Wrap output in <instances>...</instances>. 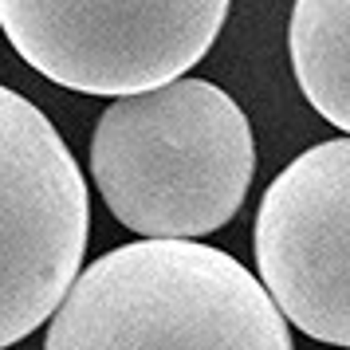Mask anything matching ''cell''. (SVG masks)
I'll return each instance as SVG.
<instances>
[{"label":"cell","mask_w":350,"mask_h":350,"mask_svg":"<svg viewBox=\"0 0 350 350\" xmlns=\"http://www.w3.org/2000/svg\"><path fill=\"white\" fill-rule=\"evenodd\" d=\"M232 0H0V28L44 79L83 95H142L217 44Z\"/></svg>","instance_id":"cell-3"},{"label":"cell","mask_w":350,"mask_h":350,"mask_svg":"<svg viewBox=\"0 0 350 350\" xmlns=\"http://www.w3.org/2000/svg\"><path fill=\"white\" fill-rule=\"evenodd\" d=\"M287 48L303 98L350 138V0H295Z\"/></svg>","instance_id":"cell-6"},{"label":"cell","mask_w":350,"mask_h":350,"mask_svg":"<svg viewBox=\"0 0 350 350\" xmlns=\"http://www.w3.org/2000/svg\"><path fill=\"white\" fill-rule=\"evenodd\" d=\"M87 181L36 103L0 83V350L44 327L79 275Z\"/></svg>","instance_id":"cell-4"},{"label":"cell","mask_w":350,"mask_h":350,"mask_svg":"<svg viewBox=\"0 0 350 350\" xmlns=\"http://www.w3.org/2000/svg\"><path fill=\"white\" fill-rule=\"evenodd\" d=\"M252 252L291 327L350 347V138L311 146L275 174L256 213Z\"/></svg>","instance_id":"cell-5"},{"label":"cell","mask_w":350,"mask_h":350,"mask_svg":"<svg viewBox=\"0 0 350 350\" xmlns=\"http://www.w3.org/2000/svg\"><path fill=\"white\" fill-rule=\"evenodd\" d=\"M44 350H295L264 284L197 240L98 256L51 315Z\"/></svg>","instance_id":"cell-2"},{"label":"cell","mask_w":350,"mask_h":350,"mask_svg":"<svg viewBox=\"0 0 350 350\" xmlns=\"http://www.w3.org/2000/svg\"><path fill=\"white\" fill-rule=\"evenodd\" d=\"M256 174V138L217 83L174 79L114 98L91 138V177L114 221L146 240H197L232 221Z\"/></svg>","instance_id":"cell-1"}]
</instances>
